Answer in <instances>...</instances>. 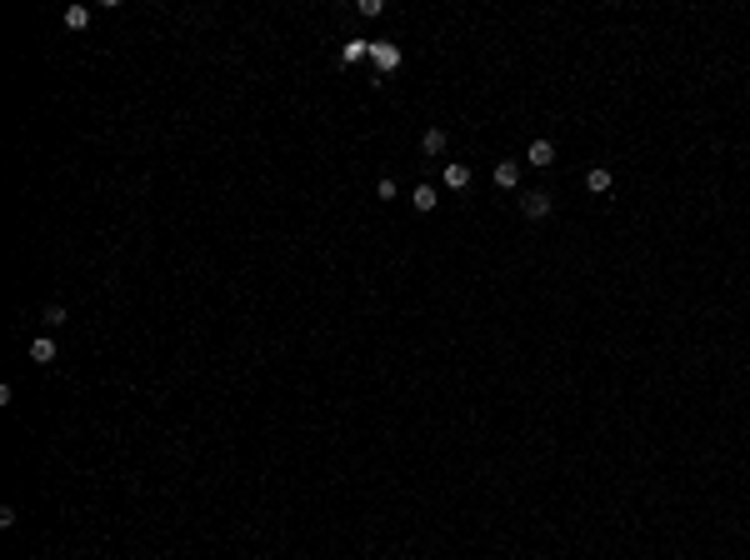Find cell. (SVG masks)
<instances>
[{
    "label": "cell",
    "mask_w": 750,
    "mask_h": 560,
    "mask_svg": "<svg viewBox=\"0 0 750 560\" xmlns=\"http://www.w3.org/2000/svg\"><path fill=\"white\" fill-rule=\"evenodd\" d=\"M370 61H375V75L385 80V75H395L400 71V45H385V40H370Z\"/></svg>",
    "instance_id": "cell-1"
},
{
    "label": "cell",
    "mask_w": 750,
    "mask_h": 560,
    "mask_svg": "<svg viewBox=\"0 0 750 560\" xmlns=\"http://www.w3.org/2000/svg\"><path fill=\"white\" fill-rule=\"evenodd\" d=\"M521 210H526L531 220H545V215H550V190H526V195H521Z\"/></svg>",
    "instance_id": "cell-2"
},
{
    "label": "cell",
    "mask_w": 750,
    "mask_h": 560,
    "mask_svg": "<svg viewBox=\"0 0 750 560\" xmlns=\"http://www.w3.org/2000/svg\"><path fill=\"white\" fill-rule=\"evenodd\" d=\"M495 185H500V190H521V165L500 160V165H495Z\"/></svg>",
    "instance_id": "cell-3"
},
{
    "label": "cell",
    "mask_w": 750,
    "mask_h": 560,
    "mask_svg": "<svg viewBox=\"0 0 750 560\" xmlns=\"http://www.w3.org/2000/svg\"><path fill=\"white\" fill-rule=\"evenodd\" d=\"M445 145H450V135H445L440 126H430V130L421 135V150H425V155H445Z\"/></svg>",
    "instance_id": "cell-4"
},
{
    "label": "cell",
    "mask_w": 750,
    "mask_h": 560,
    "mask_svg": "<svg viewBox=\"0 0 750 560\" xmlns=\"http://www.w3.org/2000/svg\"><path fill=\"white\" fill-rule=\"evenodd\" d=\"M411 205H416L421 215H430V210L440 205V195H435V185H416V190H411Z\"/></svg>",
    "instance_id": "cell-5"
},
{
    "label": "cell",
    "mask_w": 750,
    "mask_h": 560,
    "mask_svg": "<svg viewBox=\"0 0 750 560\" xmlns=\"http://www.w3.org/2000/svg\"><path fill=\"white\" fill-rule=\"evenodd\" d=\"M445 185H450V190H466V185H471V165L450 160V165H445Z\"/></svg>",
    "instance_id": "cell-6"
},
{
    "label": "cell",
    "mask_w": 750,
    "mask_h": 560,
    "mask_svg": "<svg viewBox=\"0 0 750 560\" xmlns=\"http://www.w3.org/2000/svg\"><path fill=\"white\" fill-rule=\"evenodd\" d=\"M30 360H35V365H50V360H55V341H50V335H35V341H30Z\"/></svg>",
    "instance_id": "cell-7"
},
{
    "label": "cell",
    "mask_w": 750,
    "mask_h": 560,
    "mask_svg": "<svg viewBox=\"0 0 750 560\" xmlns=\"http://www.w3.org/2000/svg\"><path fill=\"white\" fill-rule=\"evenodd\" d=\"M610 181H615V176L605 171V165H595V171H586V190H591V195H605V190H610Z\"/></svg>",
    "instance_id": "cell-8"
},
{
    "label": "cell",
    "mask_w": 750,
    "mask_h": 560,
    "mask_svg": "<svg viewBox=\"0 0 750 560\" xmlns=\"http://www.w3.org/2000/svg\"><path fill=\"white\" fill-rule=\"evenodd\" d=\"M526 160H531V165H550V160H555V145H550V140H531Z\"/></svg>",
    "instance_id": "cell-9"
},
{
    "label": "cell",
    "mask_w": 750,
    "mask_h": 560,
    "mask_svg": "<svg viewBox=\"0 0 750 560\" xmlns=\"http://www.w3.org/2000/svg\"><path fill=\"white\" fill-rule=\"evenodd\" d=\"M85 25H90V11H85V6H71V11H66V30H85Z\"/></svg>",
    "instance_id": "cell-10"
},
{
    "label": "cell",
    "mask_w": 750,
    "mask_h": 560,
    "mask_svg": "<svg viewBox=\"0 0 750 560\" xmlns=\"http://www.w3.org/2000/svg\"><path fill=\"white\" fill-rule=\"evenodd\" d=\"M40 320H45V325H50V330H61V325H66V305H61V300H50V305H45V315H40Z\"/></svg>",
    "instance_id": "cell-11"
},
{
    "label": "cell",
    "mask_w": 750,
    "mask_h": 560,
    "mask_svg": "<svg viewBox=\"0 0 750 560\" xmlns=\"http://www.w3.org/2000/svg\"><path fill=\"white\" fill-rule=\"evenodd\" d=\"M375 195H380V200H395V181H390V176H385V181H375Z\"/></svg>",
    "instance_id": "cell-12"
}]
</instances>
